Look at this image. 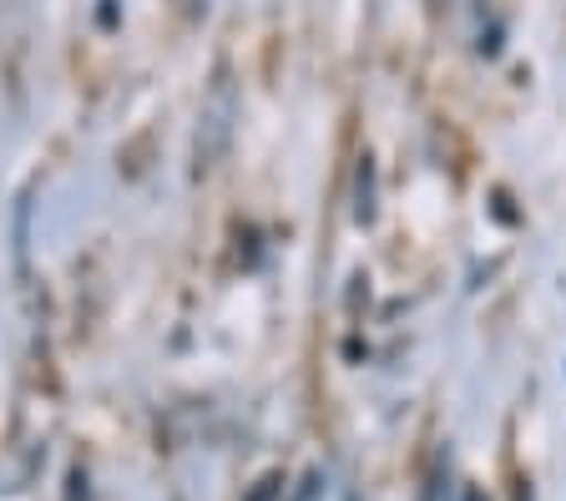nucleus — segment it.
Returning a JSON list of instances; mask_svg holds the SVG:
<instances>
[]
</instances>
